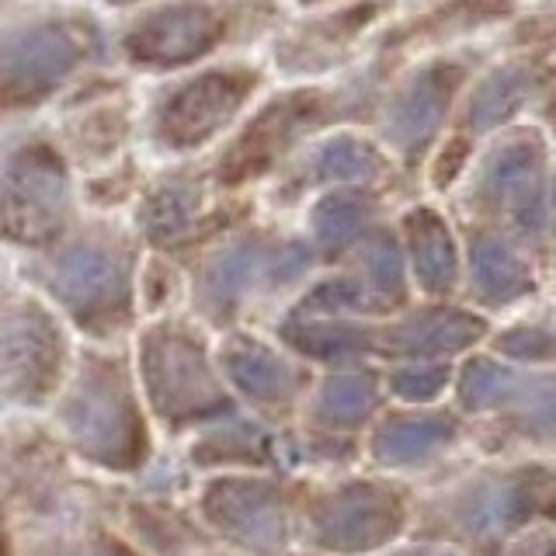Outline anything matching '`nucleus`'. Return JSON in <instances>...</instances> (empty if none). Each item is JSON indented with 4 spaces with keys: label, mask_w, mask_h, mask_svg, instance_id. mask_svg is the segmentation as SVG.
<instances>
[{
    "label": "nucleus",
    "mask_w": 556,
    "mask_h": 556,
    "mask_svg": "<svg viewBox=\"0 0 556 556\" xmlns=\"http://www.w3.org/2000/svg\"><path fill=\"white\" fill-rule=\"evenodd\" d=\"M448 387V365H404L390 376V390L407 404H431Z\"/></svg>",
    "instance_id": "32"
},
{
    "label": "nucleus",
    "mask_w": 556,
    "mask_h": 556,
    "mask_svg": "<svg viewBox=\"0 0 556 556\" xmlns=\"http://www.w3.org/2000/svg\"><path fill=\"white\" fill-rule=\"evenodd\" d=\"M254 70H213L188 80L156 115L161 139L170 147H199L230 122L254 91Z\"/></svg>",
    "instance_id": "10"
},
{
    "label": "nucleus",
    "mask_w": 556,
    "mask_h": 556,
    "mask_svg": "<svg viewBox=\"0 0 556 556\" xmlns=\"http://www.w3.org/2000/svg\"><path fill=\"white\" fill-rule=\"evenodd\" d=\"M543 556H556V543H549V546H546V553H543Z\"/></svg>",
    "instance_id": "37"
},
{
    "label": "nucleus",
    "mask_w": 556,
    "mask_h": 556,
    "mask_svg": "<svg viewBox=\"0 0 556 556\" xmlns=\"http://www.w3.org/2000/svg\"><path fill=\"white\" fill-rule=\"evenodd\" d=\"M237 556H261V553H237ZM265 556H295V553H265ZM309 556H324V553H309Z\"/></svg>",
    "instance_id": "35"
},
{
    "label": "nucleus",
    "mask_w": 556,
    "mask_h": 556,
    "mask_svg": "<svg viewBox=\"0 0 556 556\" xmlns=\"http://www.w3.org/2000/svg\"><path fill=\"white\" fill-rule=\"evenodd\" d=\"M365 289H369L376 309H393L404 303V261H400L396 243L379 237L369 257H365Z\"/></svg>",
    "instance_id": "31"
},
{
    "label": "nucleus",
    "mask_w": 556,
    "mask_h": 556,
    "mask_svg": "<svg viewBox=\"0 0 556 556\" xmlns=\"http://www.w3.org/2000/svg\"><path fill=\"white\" fill-rule=\"evenodd\" d=\"M549 118L556 122V91H553V101H549Z\"/></svg>",
    "instance_id": "36"
},
{
    "label": "nucleus",
    "mask_w": 556,
    "mask_h": 556,
    "mask_svg": "<svg viewBox=\"0 0 556 556\" xmlns=\"http://www.w3.org/2000/svg\"><path fill=\"white\" fill-rule=\"evenodd\" d=\"M379 407V382L369 372H341L324 379L313 400V421L327 431H355Z\"/></svg>",
    "instance_id": "23"
},
{
    "label": "nucleus",
    "mask_w": 556,
    "mask_h": 556,
    "mask_svg": "<svg viewBox=\"0 0 556 556\" xmlns=\"http://www.w3.org/2000/svg\"><path fill=\"white\" fill-rule=\"evenodd\" d=\"M410 501L387 480H341L300 501V539L324 556H376L407 529Z\"/></svg>",
    "instance_id": "3"
},
{
    "label": "nucleus",
    "mask_w": 556,
    "mask_h": 556,
    "mask_svg": "<svg viewBox=\"0 0 556 556\" xmlns=\"http://www.w3.org/2000/svg\"><path fill=\"white\" fill-rule=\"evenodd\" d=\"M60 428L66 445L104 473L129 477L150 459V431L118 358L87 355L80 362L60 404Z\"/></svg>",
    "instance_id": "1"
},
{
    "label": "nucleus",
    "mask_w": 556,
    "mask_h": 556,
    "mask_svg": "<svg viewBox=\"0 0 556 556\" xmlns=\"http://www.w3.org/2000/svg\"><path fill=\"white\" fill-rule=\"evenodd\" d=\"M191 463L202 469H265L275 463V445L257 425L230 417L191 445Z\"/></svg>",
    "instance_id": "20"
},
{
    "label": "nucleus",
    "mask_w": 556,
    "mask_h": 556,
    "mask_svg": "<svg viewBox=\"0 0 556 556\" xmlns=\"http://www.w3.org/2000/svg\"><path fill=\"white\" fill-rule=\"evenodd\" d=\"M459 404L501 414L521 439L556 445V376H526L494 358H469L459 372Z\"/></svg>",
    "instance_id": "7"
},
{
    "label": "nucleus",
    "mask_w": 556,
    "mask_h": 556,
    "mask_svg": "<svg viewBox=\"0 0 556 556\" xmlns=\"http://www.w3.org/2000/svg\"><path fill=\"white\" fill-rule=\"evenodd\" d=\"M483 320L466 309H421L400 320L382 338V352L396 358H445L473 348L483 338Z\"/></svg>",
    "instance_id": "17"
},
{
    "label": "nucleus",
    "mask_w": 556,
    "mask_h": 556,
    "mask_svg": "<svg viewBox=\"0 0 556 556\" xmlns=\"http://www.w3.org/2000/svg\"><path fill=\"white\" fill-rule=\"evenodd\" d=\"M66 365L63 330L39 303L4 309V393L11 404L39 407L56 393Z\"/></svg>",
    "instance_id": "9"
},
{
    "label": "nucleus",
    "mask_w": 556,
    "mask_h": 556,
    "mask_svg": "<svg viewBox=\"0 0 556 556\" xmlns=\"http://www.w3.org/2000/svg\"><path fill=\"white\" fill-rule=\"evenodd\" d=\"M532 87H535V74L526 66L494 70V74L477 87L473 104H469V126L486 132L501 126V122H508L521 109V101L532 94Z\"/></svg>",
    "instance_id": "26"
},
{
    "label": "nucleus",
    "mask_w": 556,
    "mask_h": 556,
    "mask_svg": "<svg viewBox=\"0 0 556 556\" xmlns=\"http://www.w3.org/2000/svg\"><path fill=\"white\" fill-rule=\"evenodd\" d=\"M387 556H466L456 549H445V546H410V549H400V553H387Z\"/></svg>",
    "instance_id": "34"
},
{
    "label": "nucleus",
    "mask_w": 556,
    "mask_h": 556,
    "mask_svg": "<svg viewBox=\"0 0 556 556\" xmlns=\"http://www.w3.org/2000/svg\"><path fill=\"white\" fill-rule=\"evenodd\" d=\"M320 109H324L320 94H289L282 101H271L268 109L251 122L248 132L230 147V153L223 156L219 181L240 185L248 178H257V174H265L278 156L303 136V129L320 118Z\"/></svg>",
    "instance_id": "12"
},
{
    "label": "nucleus",
    "mask_w": 556,
    "mask_h": 556,
    "mask_svg": "<svg viewBox=\"0 0 556 556\" xmlns=\"http://www.w3.org/2000/svg\"><path fill=\"white\" fill-rule=\"evenodd\" d=\"M282 341L295 348L306 358L317 362H352L362 358L365 352H372V334L355 324L341 320H313L309 313H292L282 324Z\"/></svg>",
    "instance_id": "22"
},
{
    "label": "nucleus",
    "mask_w": 556,
    "mask_h": 556,
    "mask_svg": "<svg viewBox=\"0 0 556 556\" xmlns=\"http://www.w3.org/2000/svg\"><path fill=\"white\" fill-rule=\"evenodd\" d=\"M223 35V17L205 4H170L147 14L129 35L126 52L147 66H178L208 52Z\"/></svg>",
    "instance_id": "14"
},
{
    "label": "nucleus",
    "mask_w": 556,
    "mask_h": 556,
    "mask_svg": "<svg viewBox=\"0 0 556 556\" xmlns=\"http://www.w3.org/2000/svg\"><path fill=\"white\" fill-rule=\"evenodd\" d=\"M202 526L237 553H286L300 529V508L286 483L257 473H223L199 491Z\"/></svg>",
    "instance_id": "5"
},
{
    "label": "nucleus",
    "mask_w": 556,
    "mask_h": 556,
    "mask_svg": "<svg viewBox=\"0 0 556 556\" xmlns=\"http://www.w3.org/2000/svg\"><path fill=\"white\" fill-rule=\"evenodd\" d=\"M49 289L70 309V317L101 338L129 320V265L109 243L80 240L66 248L52 265Z\"/></svg>",
    "instance_id": "6"
},
{
    "label": "nucleus",
    "mask_w": 556,
    "mask_h": 556,
    "mask_svg": "<svg viewBox=\"0 0 556 556\" xmlns=\"http://www.w3.org/2000/svg\"><path fill=\"white\" fill-rule=\"evenodd\" d=\"M497 348L504 355L521 358V362H546V358H556V334L543 327H518V330H508V334L497 341Z\"/></svg>",
    "instance_id": "33"
},
{
    "label": "nucleus",
    "mask_w": 556,
    "mask_h": 556,
    "mask_svg": "<svg viewBox=\"0 0 556 556\" xmlns=\"http://www.w3.org/2000/svg\"><path fill=\"white\" fill-rule=\"evenodd\" d=\"M404 233L410 243L417 282L434 295L456 286V248H452V233L442 216H434L431 208H417L404 219Z\"/></svg>",
    "instance_id": "21"
},
{
    "label": "nucleus",
    "mask_w": 556,
    "mask_h": 556,
    "mask_svg": "<svg viewBox=\"0 0 556 556\" xmlns=\"http://www.w3.org/2000/svg\"><path fill=\"white\" fill-rule=\"evenodd\" d=\"M139 376L150 407L170 428L230 421L233 400L205 355V344L181 327H153L139 348Z\"/></svg>",
    "instance_id": "4"
},
{
    "label": "nucleus",
    "mask_w": 556,
    "mask_h": 556,
    "mask_svg": "<svg viewBox=\"0 0 556 556\" xmlns=\"http://www.w3.org/2000/svg\"><path fill=\"white\" fill-rule=\"evenodd\" d=\"M261 268V251L254 243H233L223 254H216L208 261V268L202 275V300L213 313H230L240 295L248 292V286L254 282V275Z\"/></svg>",
    "instance_id": "25"
},
{
    "label": "nucleus",
    "mask_w": 556,
    "mask_h": 556,
    "mask_svg": "<svg viewBox=\"0 0 556 556\" xmlns=\"http://www.w3.org/2000/svg\"><path fill=\"white\" fill-rule=\"evenodd\" d=\"M199 216V188L191 185H170L143 205V230L153 240H170L181 237Z\"/></svg>",
    "instance_id": "29"
},
{
    "label": "nucleus",
    "mask_w": 556,
    "mask_h": 556,
    "mask_svg": "<svg viewBox=\"0 0 556 556\" xmlns=\"http://www.w3.org/2000/svg\"><path fill=\"white\" fill-rule=\"evenodd\" d=\"M70 213V185L49 147L17 150L4 170V233L17 243H49Z\"/></svg>",
    "instance_id": "8"
},
{
    "label": "nucleus",
    "mask_w": 556,
    "mask_h": 556,
    "mask_svg": "<svg viewBox=\"0 0 556 556\" xmlns=\"http://www.w3.org/2000/svg\"><path fill=\"white\" fill-rule=\"evenodd\" d=\"M549 469L511 466L469 477L452 486L425 511L428 532L445 535L477 553H497L546 508Z\"/></svg>",
    "instance_id": "2"
},
{
    "label": "nucleus",
    "mask_w": 556,
    "mask_h": 556,
    "mask_svg": "<svg viewBox=\"0 0 556 556\" xmlns=\"http://www.w3.org/2000/svg\"><path fill=\"white\" fill-rule=\"evenodd\" d=\"M126 526L150 556H202L213 546V532L167 501H132L126 508Z\"/></svg>",
    "instance_id": "19"
},
{
    "label": "nucleus",
    "mask_w": 556,
    "mask_h": 556,
    "mask_svg": "<svg viewBox=\"0 0 556 556\" xmlns=\"http://www.w3.org/2000/svg\"><path fill=\"white\" fill-rule=\"evenodd\" d=\"M223 369H226V379H230L254 407H265V410L292 407L303 387L300 369L257 341H233L223 352Z\"/></svg>",
    "instance_id": "18"
},
{
    "label": "nucleus",
    "mask_w": 556,
    "mask_h": 556,
    "mask_svg": "<svg viewBox=\"0 0 556 556\" xmlns=\"http://www.w3.org/2000/svg\"><path fill=\"white\" fill-rule=\"evenodd\" d=\"M459 87V66H431L417 74L390 109V139L404 153H421L439 132L448 101Z\"/></svg>",
    "instance_id": "16"
},
{
    "label": "nucleus",
    "mask_w": 556,
    "mask_h": 556,
    "mask_svg": "<svg viewBox=\"0 0 556 556\" xmlns=\"http://www.w3.org/2000/svg\"><path fill=\"white\" fill-rule=\"evenodd\" d=\"M469 257H473L477 292L494 306L515 303V300H521V295H529L535 286L526 261H521L508 243H501V240H491V237L477 240Z\"/></svg>",
    "instance_id": "24"
},
{
    "label": "nucleus",
    "mask_w": 556,
    "mask_h": 556,
    "mask_svg": "<svg viewBox=\"0 0 556 556\" xmlns=\"http://www.w3.org/2000/svg\"><path fill=\"white\" fill-rule=\"evenodd\" d=\"M309 174L324 185H341V181H372L379 174V156L369 143L352 136L327 139L317 150L309 164Z\"/></svg>",
    "instance_id": "27"
},
{
    "label": "nucleus",
    "mask_w": 556,
    "mask_h": 556,
    "mask_svg": "<svg viewBox=\"0 0 556 556\" xmlns=\"http://www.w3.org/2000/svg\"><path fill=\"white\" fill-rule=\"evenodd\" d=\"M372 219V205L362 195H330L317 205V216H313V230L317 240L324 243V251L338 254L362 237V230Z\"/></svg>",
    "instance_id": "28"
},
{
    "label": "nucleus",
    "mask_w": 556,
    "mask_h": 556,
    "mask_svg": "<svg viewBox=\"0 0 556 556\" xmlns=\"http://www.w3.org/2000/svg\"><path fill=\"white\" fill-rule=\"evenodd\" d=\"M84 56L80 35L70 25H35L4 46V101L28 104L70 77Z\"/></svg>",
    "instance_id": "11"
},
{
    "label": "nucleus",
    "mask_w": 556,
    "mask_h": 556,
    "mask_svg": "<svg viewBox=\"0 0 556 556\" xmlns=\"http://www.w3.org/2000/svg\"><path fill=\"white\" fill-rule=\"evenodd\" d=\"M25 556H139V549L109 529H63L28 546Z\"/></svg>",
    "instance_id": "30"
},
{
    "label": "nucleus",
    "mask_w": 556,
    "mask_h": 556,
    "mask_svg": "<svg viewBox=\"0 0 556 556\" xmlns=\"http://www.w3.org/2000/svg\"><path fill=\"white\" fill-rule=\"evenodd\" d=\"M459 439L452 414H390L369 439V456L382 469H421Z\"/></svg>",
    "instance_id": "15"
},
{
    "label": "nucleus",
    "mask_w": 556,
    "mask_h": 556,
    "mask_svg": "<svg viewBox=\"0 0 556 556\" xmlns=\"http://www.w3.org/2000/svg\"><path fill=\"white\" fill-rule=\"evenodd\" d=\"M483 199L521 233H539L546 219V161L535 139H511L483 174Z\"/></svg>",
    "instance_id": "13"
}]
</instances>
